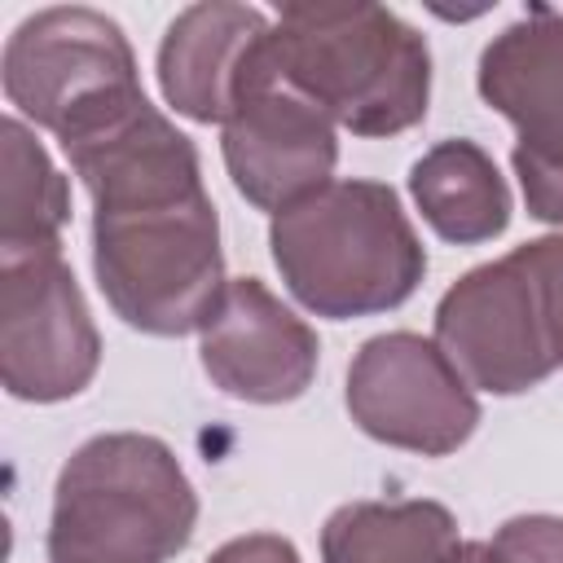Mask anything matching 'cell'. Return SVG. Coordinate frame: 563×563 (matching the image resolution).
Segmentation results:
<instances>
[{
	"instance_id": "1",
	"label": "cell",
	"mask_w": 563,
	"mask_h": 563,
	"mask_svg": "<svg viewBox=\"0 0 563 563\" xmlns=\"http://www.w3.org/2000/svg\"><path fill=\"white\" fill-rule=\"evenodd\" d=\"M62 145L97 198V273L119 317L150 334L207 325L224 290L194 145L141 92Z\"/></svg>"
},
{
	"instance_id": "2",
	"label": "cell",
	"mask_w": 563,
	"mask_h": 563,
	"mask_svg": "<svg viewBox=\"0 0 563 563\" xmlns=\"http://www.w3.org/2000/svg\"><path fill=\"white\" fill-rule=\"evenodd\" d=\"M268 57L330 119L361 136L400 132L427 110V44L374 4H290Z\"/></svg>"
},
{
	"instance_id": "3",
	"label": "cell",
	"mask_w": 563,
	"mask_h": 563,
	"mask_svg": "<svg viewBox=\"0 0 563 563\" xmlns=\"http://www.w3.org/2000/svg\"><path fill=\"white\" fill-rule=\"evenodd\" d=\"M273 255L321 317H361L413 295L427 255L387 185L339 180L277 211Z\"/></svg>"
},
{
	"instance_id": "4",
	"label": "cell",
	"mask_w": 563,
	"mask_h": 563,
	"mask_svg": "<svg viewBox=\"0 0 563 563\" xmlns=\"http://www.w3.org/2000/svg\"><path fill=\"white\" fill-rule=\"evenodd\" d=\"M194 493L150 435L84 444L57 484L53 563H163L189 541Z\"/></svg>"
},
{
	"instance_id": "5",
	"label": "cell",
	"mask_w": 563,
	"mask_h": 563,
	"mask_svg": "<svg viewBox=\"0 0 563 563\" xmlns=\"http://www.w3.org/2000/svg\"><path fill=\"white\" fill-rule=\"evenodd\" d=\"M224 158L233 185L264 211L303 202L334 167L330 114L282 79L268 57V31L242 62L233 110L224 119Z\"/></svg>"
},
{
	"instance_id": "6",
	"label": "cell",
	"mask_w": 563,
	"mask_h": 563,
	"mask_svg": "<svg viewBox=\"0 0 563 563\" xmlns=\"http://www.w3.org/2000/svg\"><path fill=\"white\" fill-rule=\"evenodd\" d=\"M435 339L449 365L475 387L523 391L541 383L559 361L528 246L462 277L435 312Z\"/></svg>"
},
{
	"instance_id": "7",
	"label": "cell",
	"mask_w": 563,
	"mask_h": 563,
	"mask_svg": "<svg viewBox=\"0 0 563 563\" xmlns=\"http://www.w3.org/2000/svg\"><path fill=\"white\" fill-rule=\"evenodd\" d=\"M4 88L18 110L57 136L84 114L136 88L132 53L110 18L53 9L31 18L4 53Z\"/></svg>"
},
{
	"instance_id": "8",
	"label": "cell",
	"mask_w": 563,
	"mask_h": 563,
	"mask_svg": "<svg viewBox=\"0 0 563 563\" xmlns=\"http://www.w3.org/2000/svg\"><path fill=\"white\" fill-rule=\"evenodd\" d=\"M4 378L13 396L57 400L88 383L97 334L57 242L4 251Z\"/></svg>"
},
{
	"instance_id": "9",
	"label": "cell",
	"mask_w": 563,
	"mask_h": 563,
	"mask_svg": "<svg viewBox=\"0 0 563 563\" xmlns=\"http://www.w3.org/2000/svg\"><path fill=\"white\" fill-rule=\"evenodd\" d=\"M347 405L369 435L422 453L457 449L479 422L462 374L418 334L369 339L347 374Z\"/></svg>"
},
{
	"instance_id": "10",
	"label": "cell",
	"mask_w": 563,
	"mask_h": 563,
	"mask_svg": "<svg viewBox=\"0 0 563 563\" xmlns=\"http://www.w3.org/2000/svg\"><path fill=\"white\" fill-rule=\"evenodd\" d=\"M479 92L519 128L515 172L541 220H563V18L537 9L479 66Z\"/></svg>"
},
{
	"instance_id": "11",
	"label": "cell",
	"mask_w": 563,
	"mask_h": 563,
	"mask_svg": "<svg viewBox=\"0 0 563 563\" xmlns=\"http://www.w3.org/2000/svg\"><path fill=\"white\" fill-rule=\"evenodd\" d=\"M202 365L242 400H290L312 378L317 339L255 277H242L202 325Z\"/></svg>"
},
{
	"instance_id": "12",
	"label": "cell",
	"mask_w": 563,
	"mask_h": 563,
	"mask_svg": "<svg viewBox=\"0 0 563 563\" xmlns=\"http://www.w3.org/2000/svg\"><path fill=\"white\" fill-rule=\"evenodd\" d=\"M264 31L268 26L255 9H238V4L189 9L167 31V44L158 57L163 92L172 97V106L185 110L189 119L224 123L233 110L242 62Z\"/></svg>"
},
{
	"instance_id": "13",
	"label": "cell",
	"mask_w": 563,
	"mask_h": 563,
	"mask_svg": "<svg viewBox=\"0 0 563 563\" xmlns=\"http://www.w3.org/2000/svg\"><path fill=\"white\" fill-rule=\"evenodd\" d=\"M457 550V528L435 501H361L325 523V563H453Z\"/></svg>"
},
{
	"instance_id": "14",
	"label": "cell",
	"mask_w": 563,
	"mask_h": 563,
	"mask_svg": "<svg viewBox=\"0 0 563 563\" xmlns=\"http://www.w3.org/2000/svg\"><path fill=\"white\" fill-rule=\"evenodd\" d=\"M413 198L440 238L479 242L506 229V185L471 141H444L413 167Z\"/></svg>"
},
{
	"instance_id": "15",
	"label": "cell",
	"mask_w": 563,
	"mask_h": 563,
	"mask_svg": "<svg viewBox=\"0 0 563 563\" xmlns=\"http://www.w3.org/2000/svg\"><path fill=\"white\" fill-rule=\"evenodd\" d=\"M493 550L506 559V563H563V523L559 519H510Z\"/></svg>"
},
{
	"instance_id": "16",
	"label": "cell",
	"mask_w": 563,
	"mask_h": 563,
	"mask_svg": "<svg viewBox=\"0 0 563 563\" xmlns=\"http://www.w3.org/2000/svg\"><path fill=\"white\" fill-rule=\"evenodd\" d=\"M537 282H541V303H545V321H550V347L554 361L563 365V238H545L528 246Z\"/></svg>"
},
{
	"instance_id": "17",
	"label": "cell",
	"mask_w": 563,
	"mask_h": 563,
	"mask_svg": "<svg viewBox=\"0 0 563 563\" xmlns=\"http://www.w3.org/2000/svg\"><path fill=\"white\" fill-rule=\"evenodd\" d=\"M211 563H299V554H295L290 541L260 532V537H242V541L224 545Z\"/></svg>"
},
{
	"instance_id": "18",
	"label": "cell",
	"mask_w": 563,
	"mask_h": 563,
	"mask_svg": "<svg viewBox=\"0 0 563 563\" xmlns=\"http://www.w3.org/2000/svg\"><path fill=\"white\" fill-rule=\"evenodd\" d=\"M453 563H506V559H501V554H497L493 545H479V541H466V545L457 550V559H453Z\"/></svg>"
}]
</instances>
